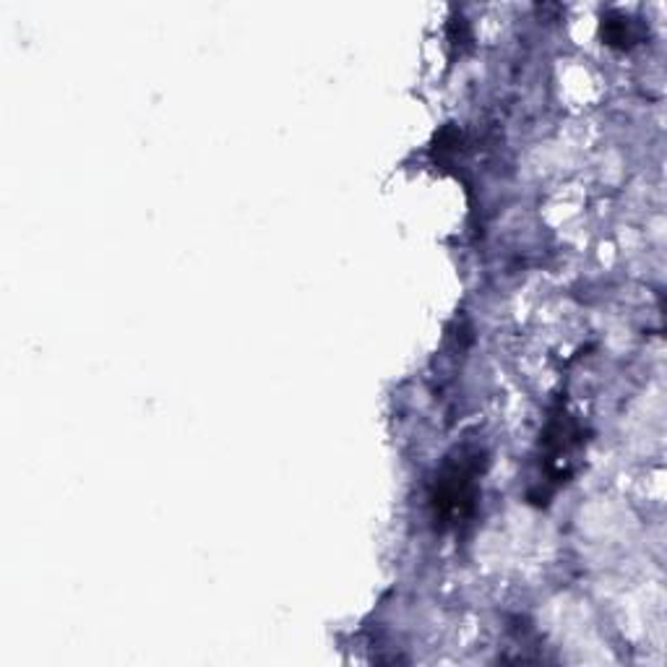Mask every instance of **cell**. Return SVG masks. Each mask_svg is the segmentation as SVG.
<instances>
[{
    "instance_id": "6da1fadb",
    "label": "cell",
    "mask_w": 667,
    "mask_h": 667,
    "mask_svg": "<svg viewBox=\"0 0 667 667\" xmlns=\"http://www.w3.org/2000/svg\"><path fill=\"white\" fill-rule=\"evenodd\" d=\"M477 475H480V454H461L457 461L446 465L434 490L436 519L444 525H457L475 511Z\"/></svg>"
},
{
    "instance_id": "7a4b0ae2",
    "label": "cell",
    "mask_w": 667,
    "mask_h": 667,
    "mask_svg": "<svg viewBox=\"0 0 667 667\" xmlns=\"http://www.w3.org/2000/svg\"><path fill=\"white\" fill-rule=\"evenodd\" d=\"M603 37L605 42L613 44V48H628V44H634L636 34L631 21L624 17H608L603 24Z\"/></svg>"
}]
</instances>
